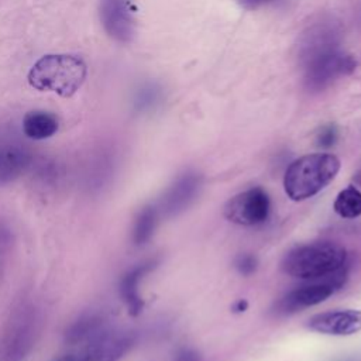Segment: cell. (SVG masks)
Masks as SVG:
<instances>
[{
  "label": "cell",
  "mask_w": 361,
  "mask_h": 361,
  "mask_svg": "<svg viewBox=\"0 0 361 361\" xmlns=\"http://www.w3.org/2000/svg\"><path fill=\"white\" fill-rule=\"evenodd\" d=\"M307 327L327 336H351L361 330V310L341 309L317 313L307 320Z\"/></svg>",
  "instance_id": "obj_9"
},
{
  "label": "cell",
  "mask_w": 361,
  "mask_h": 361,
  "mask_svg": "<svg viewBox=\"0 0 361 361\" xmlns=\"http://www.w3.org/2000/svg\"><path fill=\"white\" fill-rule=\"evenodd\" d=\"M340 166V159L329 152H314L299 157L290 162L285 171V193L295 202L310 199L333 182Z\"/></svg>",
  "instance_id": "obj_1"
},
{
  "label": "cell",
  "mask_w": 361,
  "mask_h": 361,
  "mask_svg": "<svg viewBox=\"0 0 361 361\" xmlns=\"http://www.w3.org/2000/svg\"><path fill=\"white\" fill-rule=\"evenodd\" d=\"M200 188V176L197 173H185L168 189L162 199V210L168 216L178 214L185 210L196 197Z\"/></svg>",
  "instance_id": "obj_11"
},
{
  "label": "cell",
  "mask_w": 361,
  "mask_h": 361,
  "mask_svg": "<svg viewBox=\"0 0 361 361\" xmlns=\"http://www.w3.org/2000/svg\"><path fill=\"white\" fill-rule=\"evenodd\" d=\"M235 1H237L241 7L252 10V8H258V7H261V6L269 4V3H272V1H275V0H235Z\"/></svg>",
  "instance_id": "obj_21"
},
{
  "label": "cell",
  "mask_w": 361,
  "mask_h": 361,
  "mask_svg": "<svg viewBox=\"0 0 361 361\" xmlns=\"http://www.w3.org/2000/svg\"><path fill=\"white\" fill-rule=\"evenodd\" d=\"M27 164V154L14 145L0 148V183L16 179Z\"/></svg>",
  "instance_id": "obj_14"
},
{
  "label": "cell",
  "mask_w": 361,
  "mask_h": 361,
  "mask_svg": "<svg viewBox=\"0 0 361 361\" xmlns=\"http://www.w3.org/2000/svg\"><path fill=\"white\" fill-rule=\"evenodd\" d=\"M333 209L343 219H355L361 216V192L355 186L343 189L337 195Z\"/></svg>",
  "instance_id": "obj_15"
},
{
  "label": "cell",
  "mask_w": 361,
  "mask_h": 361,
  "mask_svg": "<svg viewBox=\"0 0 361 361\" xmlns=\"http://www.w3.org/2000/svg\"><path fill=\"white\" fill-rule=\"evenodd\" d=\"M271 213V200L262 188H251L231 197L224 206L228 221L240 226H257L264 223Z\"/></svg>",
  "instance_id": "obj_6"
},
{
  "label": "cell",
  "mask_w": 361,
  "mask_h": 361,
  "mask_svg": "<svg viewBox=\"0 0 361 361\" xmlns=\"http://www.w3.org/2000/svg\"><path fill=\"white\" fill-rule=\"evenodd\" d=\"M175 361H200V357L195 350L183 348L182 351L178 353Z\"/></svg>",
  "instance_id": "obj_20"
},
{
  "label": "cell",
  "mask_w": 361,
  "mask_h": 361,
  "mask_svg": "<svg viewBox=\"0 0 361 361\" xmlns=\"http://www.w3.org/2000/svg\"><path fill=\"white\" fill-rule=\"evenodd\" d=\"M347 279L345 268L326 278L310 281L286 293L276 305V313H293L324 302L334 292H337Z\"/></svg>",
  "instance_id": "obj_5"
},
{
  "label": "cell",
  "mask_w": 361,
  "mask_h": 361,
  "mask_svg": "<svg viewBox=\"0 0 361 361\" xmlns=\"http://www.w3.org/2000/svg\"><path fill=\"white\" fill-rule=\"evenodd\" d=\"M341 30L340 25L331 18H322L310 24L299 37L298 59L303 63L309 58L326 51L340 48Z\"/></svg>",
  "instance_id": "obj_7"
},
{
  "label": "cell",
  "mask_w": 361,
  "mask_h": 361,
  "mask_svg": "<svg viewBox=\"0 0 361 361\" xmlns=\"http://www.w3.org/2000/svg\"><path fill=\"white\" fill-rule=\"evenodd\" d=\"M155 265L157 262L152 259L142 262L124 274L120 281V295L131 316H138L144 307V300L140 295V282Z\"/></svg>",
  "instance_id": "obj_12"
},
{
  "label": "cell",
  "mask_w": 361,
  "mask_h": 361,
  "mask_svg": "<svg viewBox=\"0 0 361 361\" xmlns=\"http://www.w3.org/2000/svg\"><path fill=\"white\" fill-rule=\"evenodd\" d=\"M86 79L85 62L68 54H51L39 58L28 72V83L41 92H54L71 97Z\"/></svg>",
  "instance_id": "obj_3"
},
{
  "label": "cell",
  "mask_w": 361,
  "mask_h": 361,
  "mask_svg": "<svg viewBox=\"0 0 361 361\" xmlns=\"http://www.w3.org/2000/svg\"><path fill=\"white\" fill-rule=\"evenodd\" d=\"M23 131L31 140H45L58 131V118L44 110H34L24 116Z\"/></svg>",
  "instance_id": "obj_13"
},
{
  "label": "cell",
  "mask_w": 361,
  "mask_h": 361,
  "mask_svg": "<svg viewBox=\"0 0 361 361\" xmlns=\"http://www.w3.org/2000/svg\"><path fill=\"white\" fill-rule=\"evenodd\" d=\"M157 210L154 207L147 206L141 209L133 227V241L135 245H144L151 240L157 226Z\"/></svg>",
  "instance_id": "obj_16"
},
{
  "label": "cell",
  "mask_w": 361,
  "mask_h": 361,
  "mask_svg": "<svg viewBox=\"0 0 361 361\" xmlns=\"http://www.w3.org/2000/svg\"><path fill=\"white\" fill-rule=\"evenodd\" d=\"M235 268L243 275H251L257 269V258L250 254H241L235 259Z\"/></svg>",
  "instance_id": "obj_19"
},
{
  "label": "cell",
  "mask_w": 361,
  "mask_h": 361,
  "mask_svg": "<svg viewBox=\"0 0 361 361\" xmlns=\"http://www.w3.org/2000/svg\"><path fill=\"white\" fill-rule=\"evenodd\" d=\"M99 326H100V319H97L94 316L80 319L69 329L66 338L71 343H78V341L86 338L87 336H90L93 331H96L99 329Z\"/></svg>",
  "instance_id": "obj_17"
},
{
  "label": "cell",
  "mask_w": 361,
  "mask_h": 361,
  "mask_svg": "<svg viewBox=\"0 0 361 361\" xmlns=\"http://www.w3.org/2000/svg\"><path fill=\"white\" fill-rule=\"evenodd\" d=\"M133 343L134 337L128 331L102 333L87 345L79 361H118Z\"/></svg>",
  "instance_id": "obj_10"
},
{
  "label": "cell",
  "mask_w": 361,
  "mask_h": 361,
  "mask_svg": "<svg viewBox=\"0 0 361 361\" xmlns=\"http://www.w3.org/2000/svg\"><path fill=\"white\" fill-rule=\"evenodd\" d=\"M100 21L104 31L118 42H130L135 34L133 0H100Z\"/></svg>",
  "instance_id": "obj_8"
},
{
  "label": "cell",
  "mask_w": 361,
  "mask_h": 361,
  "mask_svg": "<svg viewBox=\"0 0 361 361\" xmlns=\"http://www.w3.org/2000/svg\"><path fill=\"white\" fill-rule=\"evenodd\" d=\"M247 307H248V303H247V300H244V299H240V300L235 302V305L233 306L234 312H244Z\"/></svg>",
  "instance_id": "obj_23"
},
{
  "label": "cell",
  "mask_w": 361,
  "mask_h": 361,
  "mask_svg": "<svg viewBox=\"0 0 361 361\" xmlns=\"http://www.w3.org/2000/svg\"><path fill=\"white\" fill-rule=\"evenodd\" d=\"M338 130L334 124H327L322 127L316 135V144L320 148H330L337 142Z\"/></svg>",
  "instance_id": "obj_18"
},
{
  "label": "cell",
  "mask_w": 361,
  "mask_h": 361,
  "mask_svg": "<svg viewBox=\"0 0 361 361\" xmlns=\"http://www.w3.org/2000/svg\"><path fill=\"white\" fill-rule=\"evenodd\" d=\"M355 65L353 55L344 52L341 48L322 52L300 63L303 69V85L312 93L322 92L341 76L354 72Z\"/></svg>",
  "instance_id": "obj_4"
},
{
  "label": "cell",
  "mask_w": 361,
  "mask_h": 361,
  "mask_svg": "<svg viewBox=\"0 0 361 361\" xmlns=\"http://www.w3.org/2000/svg\"><path fill=\"white\" fill-rule=\"evenodd\" d=\"M345 261L347 251L343 245L333 241H314L290 250L282 259V269L293 278L314 281L344 269Z\"/></svg>",
  "instance_id": "obj_2"
},
{
  "label": "cell",
  "mask_w": 361,
  "mask_h": 361,
  "mask_svg": "<svg viewBox=\"0 0 361 361\" xmlns=\"http://www.w3.org/2000/svg\"><path fill=\"white\" fill-rule=\"evenodd\" d=\"M55 361H79V358L75 357V355H72V354H65V355L58 357Z\"/></svg>",
  "instance_id": "obj_24"
},
{
  "label": "cell",
  "mask_w": 361,
  "mask_h": 361,
  "mask_svg": "<svg viewBox=\"0 0 361 361\" xmlns=\"http://www.w3.org/2000/svg\"><path fill=\"white\" fill-rule=\"evenodd\" d=\"M355 180H357V182L361 185V171H360V172L355 175Z\"/></svg>",
  "instance_id": "obj_25"
},
{
  "label": "cell",
  "mask_w": 361,
  "mask_h": 361,
  "mask_svg": "<svg viewBox=\"0 0 361 361\" xmlns=\"http://www.w3.org/2000/svg\"><path fill=\"white\" fill-rule=\"evenodd\" d=\"M147 92H142L140 94V99H138V103L141 106H149L151 103H154V100L157 99V92L154 89H145Z\"/></svg>",
  "instance_id": "obj_22"
}]
</instances>
